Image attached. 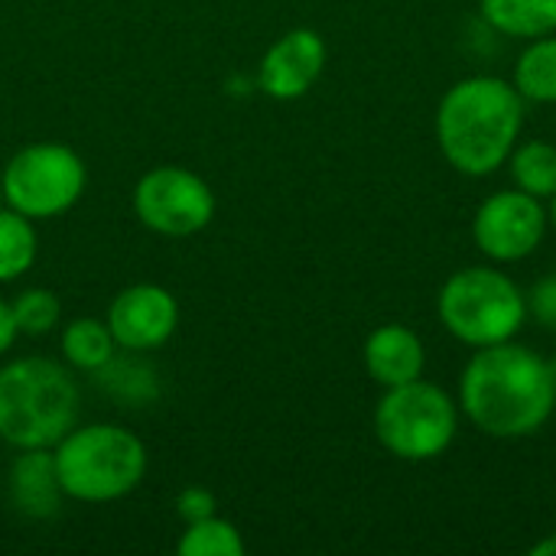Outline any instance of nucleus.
<instances>
[{
    "instance_id": "f257e3e1",
    "label": "nucleus",
    "mask_w": 556,
    "mask_h": 556,
    "mask_svg": "<svg viewBox=\"0 0 556 556\" xmlns=\"http://www.w3.org/2000/svg\"><path fill=\"white\" fill-rule=\"evenodd\" d=\"M459 407L489 437H531L554 417V365L534 355L528 345H518L515 339L485 345L463 371Z\"/></svg>"
},
{
    "instance_id": "f03ea898",
    "label": "nucleus",
    "mask_w": 556,
    "mask_h": 556,
    "mask_svg": "<svg viewBox=\"0 0 556 556\" xmlns=\"http://www.w3.org/2000/svg\"><path fill=\"white\" fill-rule=\"evenodd\" d=\"M525 124V98L495 75L456 81L437 111V140L453 169L489 176L502 169L518 147Z\"/></svg>"
},
{
    "instance_id": "7ed1b4c3",
    "label": "nucleus",
    "mask_w": 556,
    "mask_h": 556,
    "mask_svg": "<svg viewBox=\"0 0 556 556\" xmlns=\"http://www.w3.org/2000/svg\"><path fill=\"white\" fill-rule=\"evenodd\" d=\"M78 417V384L49 358H20L0 371V440L16 450L55 446Z\"/></svg>"
},
{
    "instance_id": "20e7f679",
    "label": "nucleus",
    "mask_w": 556,
    "mask_h": 556,
    "mask_svg": "<svg viewBox=\"0 0 556 556\" xmlns=\"http://www.w3.org/2000/svg\"><path fill=\"white\" fill-rule=\"evenodd\" d=\"M55 472L68 498L101 505L124 498L140 485L147 472L143 443L121 427H81L68 430L55 443Z\"/></svg>"
},
{
    "instance_id": "39448f33",
    "label": "nucleus",
    "mask_w": 556,
    "mask_h": 556,
    "mask_svg": "<svg viewBox=\"0 0 556 556\" xmlns=\"http://www.w3.org/2000/svg\"><path fill=\"white\" fill-rule=\"evenodd\" d=\"M437 309L446 332L476 349L511 342L528 319L525 293L508 274L495 267L456 270L443 283Z\"/></svg>"
},
{
    "instance_id": "423d86ee",
    "label": "nucleus",
    "mask_w": 556,
    "mask_h": 556,
    "mask_svg": "<svg viewBox=\"0 0 556 556\" xmlns=\"http://www.w3.org/2000/svg\"><path fill=\"white\" fill-rule=\"evenodd\" d=\"M456 430V401L424 378L388 388V394L375 407V433L381 446L407 463L443 456L453 446Z\"/></svg>"
},
{
    "instance_id": "0eeeda50",
    "label": "nucleus",
    "mask_w": 556,
    "mask_h": 556,
    "mask_svg": "<svg viewBox=\"0 0 556 556\" xmlns=\"http://www.w3.org/2000/svg\"><path fill=\"white\" fill-rule=\"evenodd\" d=\"M3 199L26 218H52L68 212L85 192V163L62 143H36L20 150L3 176Z\"/></svg>"
},
{
    "instance_id": "6e6552de",
    "label": "nucleus",
    "mask_w": 556,
    "mask_h": 556,
    "mask_svg": "<svg viewBox=\"0 0 556 556\" xmlns=\"http://www.w3.org/2000/svg\"><path fill=\"white\" fill-rule=\"evenodd\" d=\"M140 222L160 235L182 238L202 231L215 215L212 189L182 166H160L147 173L134 192Z\"/></svg>"
},
{
    "instance_id": "1a4fd4ad",
    "label": "nucleus",
    "mask_w": 556,
    "mask_h": 556,
    "mask_svg": "<svg viewBox=\"0 0 556 556\" xmlns=\"http://www.w3.org/2000/svg\"><path fill=\"white\" fill-rule=\"evenodd\" d=\"M544 231H547V212L541 199L521 189L511 192L505 189L489 195L472 218L476 248L498 264L525 261L528 254H534L538 244L544 241Z\"/></svg>"
},
{
    "instance_id": "9d476101",
    "label": "nucleus",
    "mask_w": 556,
    "mask_h": 556,
    "mask_svg": "<svg viewBox=\"0 0 556 556\" xmlns=\"http://www.w3.org/2000/svg\"><path fill=\"white\" fill-rule=\"evenodd\" d=\"M176 319H179L176 300L163 287H153V283L127 287L124 293H117L108 313L114 342L130 352L160 349L173 336Z\"/></svg>"
},
{
    "instance_id": "9b49d317",
    "label": "nucleus",
    "mask_w": 556,
    "mask_h": 556,
    "mask_svg": "<svg viewBox=\"0 0 556 556\" xmlns=\"http://www.w3.org/2000/svg\"><path fill=\"white\" fill-rule=\"evenodd\" d=\"M326 68V42L313 29H290L261 62V88L277 101L303 98Z\"/></svg>"
},
{
    "instance_id": "f8f14e48",
    "label": "nucleus",
    "mask_w": 556,
    "mask_h": 556,
    "mask_svg": "<svg viewBox=\"0 0 556 556\" xmlns=\"http://www.w3.org/2000/svg\"><path fill=\"white\" fill-rule=\"evenodd\" d=\"M365 368L384 388H397V384L424 378L427 352H424L420 336L397 323L378 326L365 342Z\"/></svg>"
},
{
    "instance_id": "ddd939ff",
    "label": "nucleus",
    "mask_w": 556,
    "mask_h": 556,
    "mask_svg": "<svg viewBox=\"0 0 556 556\" xmlns=\"http://www.w3.org/2000/svg\"><path fill=\"white\" fill-rule=\"evenodd\" d=\"M62 482L55 472V456L46 450H23L10 469V502L26 518H49L59 511Z\"/></svg>"
},
{
    "instance_id": "4468645a",
    "label": "nucleus",
    "mask_w": 556,
    "mask_h": 556,
    "mask_svg": "<svg viewBox=\"0 0 556 556\" xmlns=\"http://www.w3.org/2000/svg\"><path fill=\"white\" fill-rule=\"evenodd\" d=\"M482 16L492 29L518 39L556 33V0H482Z\"/></svg>"
},
{
    "instance_id": "2eb2a0df",
    "label": "nucleus",
    "mask_w": 556,
    "mask_h": 556,
    "mask_svg": "<svg viewBox=\"0 0 556 556\" xmlns=\"http://www.w3.org/2000/svg\"><path fill=\"white\" fill-rule=\"evenodd\" d=\"M515 88L525 101H556V36H538L515 65Z\"/></svg>"
},
{
    "instance_id": "dca6fc26",
    "label": "nucleus",
    "mask_w": 556,
    "mask_h": 556,
    "mask_svg": "<svg viewBox=\"0 0 556 556\" xmlns=\"http://www.w3.org/2000/svg\"><path fill=\"white\" fill-rule=\"evenodd\" d=\"M511 179L521 192L534 199H551L556 192V147L547 140H528L508 156Z\"/></svg>"
},
{
    "instance_id": "f3484780",
    "label": "nucleus",
    "mask_w": 556,
    "mask_h": 556,
    "mask_svg": "<svg viewBox=\"0 0 556 556\" xmlns=\"http://www.w3.org/2000/svg\"><path fill=\"white\" fill-rule=\"evenodd\" d=\"M114 345L117 342L111 336V326H104L101 319H75L62 332L65 358L85 371H98L101 365H108L114 358Z\"/></svg>"
},
{
    "instance_id": "a211bd4d",
    "label": "nucleus",
    "mask_w": 556,
    "mask_h": 556,
    "mask_svg": "<svg viewBox=\"0 0 556 556\" xmlns=\"http://www.w3.org/2000/svg\"><path fill=\"white\" fill-rule=\"evenodd\" d=\"M36 257V231L16 208L0 212V280H16Z\"/></svg>"
},
{
    "instance_id": "6ab92c4d",
    "label": "nucleus",
    "mask_w": 556,
    "mask_h": 556,
    "mask_svg": "<svg viewBox=\"0 0 556 556\" xmlns=\"http://www.w3.org/2000/svg\"><path fill=\"white\" fill-rule=\"evenodd\" d=\"M179 554L182 556H241L244 554V541L241 534L222 521V518H202L192 521L189 531L179 541Z\"/></svg>"
},
{
    "instance_id": "aec40b11",
    "label": "nucleus",
    "mask_w": 556,
    "mask_h": 556,
    "mask_svg": "<svg viewBox=\"0 0 556 556\" xmlns=\"http://www.w3.org/2000/svg\"><path fill=\"white\" fill-rule=\"evenodd\" d=\"M13 319L20 332L42 336L59 323V300L49 290H26L13 303Z\"/></svg>"
},
{
    "instance_id": "412c9836",
    "label": "nucleus",
    "mask_w": 556,
    "mask_h": 556,
    "mask_svg": "<svg viewBox=\"0 0 556 556\" xmlns=\"http://www.w3.org/2000/svg\"><path fill=\"white\" fill-rule=\"evenodd\" d=\"M528 300V313L544 326V329H556V274L541 277L531 293L525 296Z\"/></svg>"
},
{
    "instance_id": "4be33fe9",
    "label": "nucleus",
    "mask_w": 556,
    "mask_h": 556,
    "mask_svg": "<svg viewBox=\"0 0 556 556\" xmlns=\"http://www.w3.org/2000/svg\"><path fill=\"white\" fill-rule=\"evenodd\" d=\"M176 511H179V518H186L192 525V521H202V518L215 515V498L205 489H186L179 495V502H176Z\"/></svg>"
},
{
    "instance_id": "5701e85b",
    "label": "nucleus",
    "mask_w": 556,
    "mask_h": 556,
    "mask_svg": "<svg viewBox=\"0 0 556 556\" xmlns=\"http://www.w3.org/2000/svg\"><path fill=\"white\" fill-rule=\"evenodd\" d=\"M16 336H20V329H16V319H13V306H7L0 300V355L13 345Z\"/></svg>"
},
{
    "instance_id": "b1692460",
    "label": "nucleus",
    "mask_w": 556,
    "mask_h": 556,
    "mask_svg": "<svg viewBox=\"0 0 556 556\" xmlns=\"http://www.w3.org/2000/svg\"><path fill=\"white\" fill-rule=\"evenodd\" d=\"M534 556H556V534H551L547 541H541V544H534Z\"/></svg>"
},
{
    "instance_id": "393cba45",
    "label": "nucleus",
    "mask_w": 556,
    "mask_h": 556,
    "mask_svg": "<svg viewBox=\"0 0 556 556\" xmlns=\"http://www.w3.org/2000/svg\"><path fill=\"white\" fill-rule=\"evenodd\" d=\"M551 222H554V228H556V192L551 195Z\"/></svg>"
},
{
    "instance_id": "a878e982",
    "label": "nucleus",
    "mask_w": 556,
    "mask_h": 556,
    "mask_svg": "<svg viewBox=\"0 0 556 556\" xmlns=\"http://www.w3.org/2000/svg\"><path fill=\"white\" fill-rule=\"evenodd\" d=\"M0 195H3V186H0Z\"/></svg>"
}]
</instances>
